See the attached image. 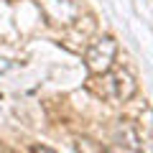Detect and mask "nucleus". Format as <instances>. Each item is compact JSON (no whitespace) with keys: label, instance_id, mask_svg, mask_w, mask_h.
<instances>
[{"label":"nucleus","instance_id":"nucleus-4","mask_svg":"<svg viewBox=\"0 0 153 153\" xmlns=\"http://www.w3.org/2000/svg\"><path fill=\"white\" fill-rule=\"evenodd\" d=\"M76 151L79 153H102V146L94 140H89V138H79L76 140Z\"/></svg>","mask_w":153,"mask_h":153},{"label":"nucleus","instance_id":"nucleus-6","mask_svg":"<svg viewBox=\"0 0 153 153\" xmlns=\"http://www.w3.org/2000/svg\"><path fill=\"white\" fill-rule=\"evenodd\" d=\"M102 153H107V151H102Z\"/></svg>","mask_w":153,"mask_h":153},{"label":"nucleus","instance_id":"nucleus-2","mask_svg":"<svg viewBox=\"0 0 153 153\" xmlns=\"http://www.w3.org/2000/svg\"><path fill=\"white\" fill-rule=\"evenodd\" d=\"M135 94V82L128 71H115V74H105V87H102V97L115 100V102H125Z\"/></svg>","mask_w":153,"mask_h":153},{"label":"nucleus","instance_id":"nucleus-1","mask_svg":"<svg viewBox=\"0 0 153 153\" xmlns=\"http://www.w3.org/2000/svg\"><path fill=\"white\" fill-rule=\"evenodd\" d=\"M115 51H117V44L115 38L105 36L100 41H94L87 51V69L92 74H107L110 66H112V59H115Z\"/></svg>","mask_w":153,"mask_h":153},{"label":"nucleus","instance_id":"nucleus-5","mask_svg":"<svg viewBox=\"0 0 153 153\" xmlns=\"http://www.w3.org/2000/svg\"><path fill=\"white\" fill-rule=\"evenodd\" d=\"M33 153H54V151H51V148H44V146H38Z\"/></svg>","mask_w":153,"mask_h":153},{"label":"nucleus","instance_id":"nucleus-3","mask_svg":"<svg viewBox=\"0 0 153 153\" xmlns=\"http://www.w3.org/2000/svg\"><path fill=\"white\" fill-rule=\"evenodd\" d=\"M112 138H115V143H117V146H125L128 151H138V148H140L138 130L133 128V123H128V120H120L117 125H115Z\"/></svg>","mask_w":153,"mask_h":153}]
</instances>
